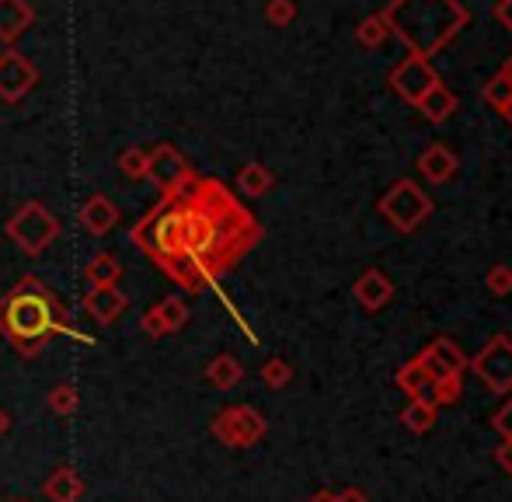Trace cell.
<instances>
[{"instance_id": "cell-1", "label": "cell", "mask_w": 512, "mask_h": 502, "mask_svg": "<svg viewBox=\"0 0 512 502\" xmlns=\"http://www.w3.org/2000/svg\"><path fill=\"white\" fill-rule=\"evenodd\" d=\"M133 245L185 293L213 286L258 238L255 217L216 178L189 175L133 227Z\"/></svg>"}, {"instance_id": "cell-2", "label": "cell", "mask_w": 512, "mask_h": 502, "mask_svg": "<svg viewBox=\"0 0 512 502\" xmlns=\"http://www.w3.org/2000/svg\"><path fill=\"white\" fill-rule=\"evenodd\" d=\"M0 335H4L14 346V353L25 356V360L42 356V349H46L56 335L84 342V335L74 328L63 300L56 297L39 276H21L18 283L0 297Z\"/></svg>"}, {"instance_id": "cell-3", "label": "cell", "mask_w": 512, "mask_h": 502, "mask_svg": "<svg viewBox=\"0 0 512 502\" xmlns=\"http://www.w3.org/2000/svg\"><path fill=\"white\" fill-rule=\"evenodd\" d=\"M7 238L14 241L25 255H42L56 238H60V220L39 203H25L11 220H7Z\"/></svg>"}, {"instance_id": "cell-4", "label": "cell", "mask_w": 512, "mask_h": 502, "mask_svg": "<svg viewBox=\"0 0 512 502\" xmlns=\"http://www.w3.org/2000/svg\"><path fill=\"white\" fill-rule=\"evenodd\" d=\"M209 433L230 450H248L269 433V419L251 405H230L223 412H216V419L209 422Z\"/></svg>"}, {"instance_id": "cell-5", "label": "cell", "mask_w": 512, "mask_h": 502, "mask_svg": "<svg viewBox=\"0 0 512 502\" xmlns=\"http://www.w3.org/2000/svg\"><path fill=\"white\" fill-rule=\"evenodd\" d=\"M467 367L474 370L495 394L512 391V339L509 335H495L474 360H467Z\"/></svg>"}, {"instance_id": "cell-6", "label": "cell", "mask_w": 512, "mask_h": 502, "mask_svg": "<svg viewBox=\"0 0 512 502\" xmlns=\"http://www.w3.org/2000/svg\"><path fill=\"white\" fill-rule=\"evenodd\" d=\"M35 84H39V70L25 53H18V49L0 53V102L18 105Z\"/></svg>"}, {"instance_id": "cell-7", "label": "cell", "mask_w": 512, "mask_h": 502, "mask_svg": "<svg viewBox=\"0 0 512 502\" xmlns=\"http://www.w3.org/2000/svg\"><path fill=\"white\" fill-rule=\"evenodd\" d=\"M380 210H384V217L391 220L398 231H411V227H418V220L429 213V199L422 196V189L411 182H401L391 189V196L380 203Z\"/></svg>"}, {"instance_id": "cell-8", "label": "cell", "mask_w": 512, "mask_h": 502, "mask_svg": "<svg viewBox=\"0 0 512 502\" xmlns=\"http://www.w3.org/2000/svg\"><path fill=\"white\" fill-rule=\"evenodd\" d=\"M189 175H192L189 161H185V157L178 154L171 143H157V147L150 150L147 178L157 185V189H161V196H164V192H171V189H178V185H182Z\"/></svg>"}, {"instance_id": "cell-9", "label": "cell", "mask_w": 512, "mask_h": 502, "mask_svg": "<svg viewBox=\"0 0 512 502\" xmlns=\"http://www.w3.org/2000/svg\"><path fill=\"white\" fill-rule=\"evenodd\" d=\"M418 363H422V370H425V377L436 384V380H443V377H453V374H460L464 377V367H467V356L457 349V342L453 339H436V342H429V346L422 349V353L415 356Z\"/></svg>"}, {"instance_id": "cell-10", "label": "cell", "mask_w": 512, "mask_h": 502, "mask_svg": "<svg viewBox=\"0 0 512 502\" xmlns=\"http://www.w3.org/2000/svg\"><path fill=\"white\" fill-rule=\"evenodd\" d=\"M129 297L119 286H91L88 297H84V311L98 321V325H115V321L126 314Z\"/></svg>"}, {"instance_id": "cell-11", "label": "cell", "mask_w": 512, "mask_h": 502, "mask_svg": "<svg viewBox=\"0 0 512 502\" xmlns=\"http://www.w3.org/2000/svg\"><path fill=\"white\" fill-rule=\"evenodd\" d=\"M77 220H81L84 234H91V238H105V234L115 231V224H119V206H115L108 196H102V192H95V196H88V203L81 206Z\"/></svg>"}, {"instance_id": "cell-12", "label": "cell", "mask_w": 512, "mask_h": 502, "mask_svg": "<svg viewBox=\"0 0 512 502\" xmlns=\"http://www.w3.org/2000/svg\"><path fill=\"white\" fill-rule=\"evenodd\" d=\"M35 7L28 0H0V42H18L32 28Z\"/></svg>"}, {"instance_id": "cell-13", "label": "cell", "mask_w": 512, "mask_h": 502, "mask_svg": "<svg viewBox=\"0 0 512 502\" xmlns=\"http://www.w3.org/2000/svg\"><path fill=\"white\" fill-rule=\"evenodd\" d=\"M42 496H46L49 502H77L84 496V478L77 475L74 468L60 464V468L42 482Z\"/></svg>"}, {"instance_id": "cell-14", "label": "cell", "mask_w": 512, "mask_h": 502, "mask_svg": "<svg viewBox=\"0 0 512 502\" xmlns=\"http://www.w3.org/2000/svg\"><path fill=\"white\" fill-rule=\"evenodd\" d=\"M391 297H394V286H391V279H387L384 272L370 269V272H363V276H359L356 300L366 307V311H380V307H387V300H391Z\"/></svg>"}, {"instance_id": "cell-15", "label": "cell", "mask_w": 512, "mask_h": 502, "mask_svg": "<svg viewBox=\"0 0 512 502\" xmlns=\"http://www.w3.org/2000/svg\"><path fill=\"white\" fill-rule=\"evenodd\" d=\"M206 380L216 387V391H230L244 380V363H237L230 353H220L206 363Z\"/></svg>"}, {"instance_id": "cell-16", "label": "cell", "mask_w": 512, "mask_h": 502, "mask_svg": "<svg viewBox=\"0 0 512 502\" xmlns=\"http://www.w3.org/2000/svg\"><path fill=\"white\" fill-rule=\"evenodd\" d=\"M394 384H398L401 391L408 394V398L432 401V405H436V398H432V380L425 377V370H422V363H418V360L405 363V367H401L398 374H394Z\"/></svg>"}, {"instance_id": "cell-17", "label": "cell", "mask_w": 512, "mask_h": 502, "mask_svg": "<svg viewBox=\"0 0 512 502\" xmlns=\"http://www.w3.org/2000/svg\"><path fill=\"white\" fill-rule=\"evenodd\" d=\"M84 279H88L91 286H119L122 262L115 255H108V251H102V255H95L84 265Z\"/></svg>"}, {"instance_id": "cell-18", "label": "cell", "mask_w": 512, "mask_h": 502, "mask_svg": "<svg viewBox=\"0 0 512 502\" xmlns=\"http://www.w3.org/2000/svg\"><path fill=\"white\" fill-rule=\"evenodd\" d=\"M436 408L432 401H418V398H408L405 412H401V426L408 429V433H429L432 426H436Z\"/></svg>"}, {"instance_id": "cell-19", "label": "cell", "mask_w": 512, "mask_h": 502, "mask_svg": "<svg viewBox=\"0 0 512 502\" xmlns=\"http://www.w3.org/2000/svg\"><path fill=\"white\" fill-rule=\"evenodd\" d=\"M418 168H422V175L429 178V182H446V178L453 175V168H457V164H453L450 150L432 147V150H425V154H422V164H418Z\"/></svg>"}, {"instance_id": "cell-20", "label": "cell", "mask_w": 512, "mask_h": 502, "mask_svg": "<svg viewBox=\"0 0 512 502\" xmlns=\"http://www.w3.org/2000/svg\"><path fill=\"white\" fill-rule=\"evenodd\" d=\"M237 189L244 192V196H265V192L272 189V175L265 164H244L241 175H237Z\"/></svg>"}, {"instance_id": "cell-21", "label": "cell", "mask_w": 512, "mask_h": 502, "mask_svg": "<svg viewBox=\"0 0 512 502\" xmlns=\"http://www.w3.org/2000/svg\"><path fill=\"white\" fill-rule=\"evenodd\" d=\"M154 307H157V314H161L168 335L182 332V328L189 325V304H185L182 297H164L161 304H154Z\"/></svg>"}, {"instance_id": "cell-22", "label": "cell", "mask_w": 512, "mask_h": 502, "mask_svg": "<svg viewBox=\"0 0 512 502\" xmlns=\"http://www.w3.org/2000/svg\"><path fill=\"white\" fill-rule=\"evenodd\" d=\"M46 405H49V412H53V415L67 419V415H74L77 405H81V394H77L74 384H56L53 391H49Z\"/></svg>"}, {"instance_id": "cell-23", "label": "cell", "mask_w": 512, "mask_h": 502, "mask_svg": "<svg viewBox=\"0 0 512 502\" xmlns=\"http://www.w3.org/2000/svg\"><path fill=\"white\" fill-rule=\"evenodd\" d=\"M147 164H150V150H143V147H126L119 154V168L129 182H143V178H147Z\"/></svg>"}, {"instance_id": "cell-24", "label": "cell", "mask_w": 512, "mask_h": 502, "mask_svg": "<svg viewBox=\"0 0 512 502\" xmlns=\"http://www.w3.org/2000/svg\"><path fill=\"white\" fill-rule=\"evenodd\" d=\"M262 380H265V387H272V391H283V387L293 380V367L283 360V356H272V360L262 363Z\"/></svg>"}, {"instance_id": "cell-25", "label": "cell", "mask_w": 512, "mask_h": 502, "mask_svg": "<svg viewBox=\"0 0 512 502\" xmlns=\"http://www.w3.org/2000/svg\"><path fill=\"white\" fill-rule=\"evenodd\" d=\"M460 394H464V377L453 374V377H443L432 384V398H436V405H453V401H460Z\"/></svg>"}, {"instance_id": "cell-26", "label": "cell", "mask_w": 512, "mask_h": 502, "mask_svg": "<svg viewBox=\"0 0 512 502\" xmlns=\"http://www.w3.org/2000/svg\"><path fill=\"white\" fill-rule=\"evenodd\" d=\"M140 332L147 335V339H164V335H168V328H164V321H161V314H157V307H150V311L140 318Z\"/></svg>"}, {"instance_id": "cell-27", "label": "cell", "mask_w": 512, "mask_h": 502, "mask_svg": "<svg viewBox=\"0 0 512 502\" xmlns=\"http://www.w3.org/2000/svg\"><path fill=\"white\" fill-rule=\"evenodd\" d=\"M488 290L492 293H512V272L506 265H499V269L488 272Z\"/></svg>"}, {"instance_id": "cell-28", "label": "cell", "mask_w": 512, "mask_h": 502, "mask_svg": "<svg viewBox=\"0 0 512 502\" xmlns=\"http://www.w3.org/2000/svg\"><path fill=\"white\" fill-rule=\"evenodd\" d=\"M492 426L502 433V440H512V398L499 408V412L492 415Z\"/></svg>"}, {"instance_id": "cell-29", "label": "cell", "mask_w": 512, "mask_h": 502, "mask_svg": "<svg viewBox=\"0 0 512 502\" xmlns=\"http://www.w3.org/2000/svg\"><path fill=\"white\" fill-rule=\"evenodd\" d=\"M495 461H499V468L512 475V440H502V447L495 450Z\"/></svg>"}, {"instance_id": "cell-30", "label": "cell", "mask_w": 512, "mask_h": 502, "mask_svg": "<svg viewBox=\"0 0 512 502\" xmlns=\"http://www.w3.org/2000/svg\"><path fill=\"white\" fill-rule=\"evenodd\" d=\"M338 502H370V496L363 489H356V485H349V489L338 492Z\"/></svg>"}, {"instance_id": "cell-31", "label": "cell", "mask_w": 512, "mask_h": 502, "mask_svg": "<svg viewBox=\"0 0 512 502\" xmlns=\"http://www.w3.org/2000/svg\"><path fill=\"white\" fill-rule=\"evenodd\" d=\"M307 502H338V492H331V489H321V492H314Z\"/></svg>"}, {"instance_id": "cell-32", "label": "cell", "mask_w": 512, "mask_h": 502, "mask_svg": "<svg viewBox=\"0 0 512 502\" xmlns=\"http://www.w3.org/2000/svg\"><path fill=\"white\" fill-rule=\"evenodd\" d=\"M7 429H11V415H7V408H0V440H4Z\"/></svg>"}, {"instance_id": "cell-33", "label": "cell", "mask_w": 512, "mask_h": 502, "mask_svg": "<svg viewBox=\"0 0 512 502\" xmlns=\"http://www.w3.org/2000/svg\"><path fill=\"white\" fill-rule=\"evenodd\" d=\"M14 502H32V499H14Z\"/></svg>"}, {"instance_id": "cell-34", "label": "cell", "mask_w": 512, "mask_h": 502, "mask_svg": "<svg viewBox=\"0 0 512 502\" xmlns=\"http://www.w3.org/2000/svg\"><path fill=\"white\" fill-rule=\"evenodd\" d=\"M509 116H512V105H509Z\"/></svg>"}]
</instances>
